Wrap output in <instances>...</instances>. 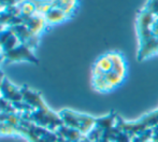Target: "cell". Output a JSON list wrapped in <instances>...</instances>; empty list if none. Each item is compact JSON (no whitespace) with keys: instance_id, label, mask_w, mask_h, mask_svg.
Instances as JSON below:
<instances>
[{"instance_id":"cell-1","label":"cell","mask_w":158,"mask_h":142,"mask_svg":"<svg viewBox=\"0 0 158 142\" xmlns=\"http://www.w3.org/2000/svg\"><path fill=\"white\" fill-rule=\"evenodd\" d=\"M127 77V63L118 52H108L93 67V86L101 93L111 92L123 84Z\"/></svg>"},{"instance_id":"cell-2","label":"cell","mask_w":158,"mask_h":142,"mask_svg":"<svg viewBox=\"0 0 158 142\" xmlns=\"http://www.w3.org/2000/svg\"><path fill=\"white\" fill-rule=\"evenodd\" d=\"M61 117L66 122V124H68L69 127L79 130L80 132H84V134L86 132L88 134L96 124V119L94 117L89 115L79 114V113L69 110H64V112H61Z\"/></svg>"}]
</instances>
